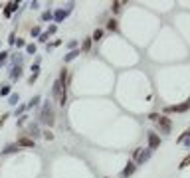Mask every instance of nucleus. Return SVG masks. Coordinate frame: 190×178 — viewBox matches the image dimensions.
<instances>
[{
    "label": "nucleus",
    "instance_id": "obj_1",
    "mask_svg": "<svg viewBox=\"0 0 190 178\" xmlns=\"http://www.w3.org/2000/svg\"><path fill=\"white\" fill-rule=\"evenodd\" d=\"M157 129L161 131V135H168L172 129V121L168 117H164V115H161V119L157 121Z\"/></svg>",
    "mask_w": 190,
    "mask_h": 178
},
{
    "label": "nucleus",
    "instance_id": "obj_2",
    "mask_svg": "<svg viewBox=\"0 0 190 178\" xmlns=\"http://www.w3.org/2000/svg\"><path fill=\"white\" fill-rule=\"evenodd\" d=\"M40 121H42L44 125H50V127L56 123V115H54V111L50 109V105H46V107H44L42 115H40Z\"/></svg>",
    "mask_w": 190,
    "mask_h": 178
},
{
    "label": "nucleus",
    "instance_id": "obj_3",
    "mask_svg": "<svg viewBox=\"0 0 190 178\" xmlns=\"http://www.w3.org/2000/svg\"><path fill=\"white\" fill-rule=\"evenodd\" d=\"M158 146H161V135H157L155 131L149 133V149L155 150V149H158Z\"/></svg>",
    "mask_w": 190,
    "mask_h": 178
},
{
    "label": "nucleus",
    "instance_id": "obj_4",
    "mask_svg": "<svg viewBox=\"0 0 190 178\" xmlns=\"http://www.w3.org/2000/svg\"><path fill=\"white\" fill-rule=\"evenodd\" d=\"M16 145H18V146H30V149H32L34 141H32V139H28V137H20L18 141H16Z\"/></svg>",
    "mask_w": 190,
    "mask_h": 178
},
{
    "label": "nucleus",
    "instance_id": "obj_5",
    "mask_svg": "<svg viewBox=\"0 0 190 178\" xmlns=\"http://www.w3.org/2000/svg\"><path fill=\"white\" fill-rule=\"evenodd\" d=\"M135 170H137V164H135V162H129V164H127V168L123 170V176H125V178L131 176V174H135Z\"/></svg>",
    "mask_w": 190,
    "mask_h": 178
},
{
    "label": "nucleus",
    "instance_id": "obj_6",
    "mask_svg": "<svg viewBox=\"0 0 190 178\" xmlns=\"http://www.w3.org/2000/svg\"><path fill=\"white\" fill-rule=\"evenodd\" d=\"M107 30H109V32H119V22L117 20H107Z\"/></svg>",
    "mask_w": 190,
    "mask_h": 178
},
{
    "label": "nucleus",
    "instance_id": "obj_7",
    "mask_svg": "<svg viewBox=\"0 0 190 178\" xmlns=\"http://www.w3.org/2000/svg\"><path fill=\"white\" fill-rule=\"evenodd\" d=\"M91 44H93V42H91V38H85L83 44H81V50H79V52H89V50H91Z\"/></svg>",
    "mask_w": 190,
    "mask_h": 178
},
{
    "label": "nucleus",
    "instance_id": "obj_8",
    "mask_svg": "<svg viewBox=\"0 0 190 178\" xmlns=\"http://www.w3.org/2000/svg\"><path fill=\"white\" fill-rule=\"evenodd\" d=\"M121 10H123V2H113V4H111V12H113V14H119Z\"/></svg>",
    "mask_w": 190,
    "mask_h": 178
},
{
    "label": "nucleus",
    "instance_id": "obj_9",
    "mask_svg": "<svg viewBox=\"0 0 190 178\" xmlns=\"http://www.w3.org/2000/svg\"><path fill=\"white\" fill-rule=\"evenodd\" d=\"M188 164H190V152H188V155H186L182 160H180V164H178V168H180V170H184L186 166H188Z\"/></svg>",
    "mask_w": 190,
    "mask_h": 178
},
{
    "label": "nucleus",
    "instance_id": "obj_10",
    "mask_svg": "<svg viewBox=\"0 0 190 178\" xmlns=\"http://www.w3.org/2000/svg\"><path fill=\"white\" fill-rule=\"evenodd\" d=\"M101 38H103V30H95L93 36H91V42H99Z\"/></svg>",
    "mask_w": 190,
    "mask_h": 178
},
{
    "label": "nucleus",
    "instance_id": "obj_11",
    "mask_svg": "<svg viewBox=\"0 0 190 178\" xmlns=\"http://www.w3.org/2000/svg\"><path fill=\"white\" fill-rule=\"evenodd\" d=\"M67 14H69V10H60V12H57V14H56V20H57V22H60V20H63V18H66Z\"/></svg>",
    "mask_w": 190,
    "mask_h": 178
},
{
    "label": "nucleus",
    "instance_id": "obj_12",
    "mask_svg": "<svg viewBox=\"0 0 190 178\" xmlns=\"http://www.w3.org/2000/svg\"><path fill=\"white\" fill-rule=\"evenodd\" d=\"M77 54H79V50H73V52H69V54L66 56V61H71V60H75V57H77Z\"/></svg>",
    "mask_w": 190,
    "mask_h": 178
},
{
    "label": "nucleus",
    "instance_id": "obj_13",
    "mask_svg": "<svg viewBox=\"0 0 190 178\" xmlns=\"http://www.w3.org/2000/svg\"><path fill=\"white\" fill-rule=\"evenodd\" d=\"M20 75H22V67H14V69H12V79H16V77H20Z\"/></svg>",
    "mask_w": 190,
    "mask_h": 178
},
{
    "label": "nucleus",
    "instance_id": "obj_14",
    "mask_svg": "<svg viewBox=\"0 0 190 178\" xmlns=\"http://www.w3.org/2000/svg\"><path fill=\"white\" fill-rule=\"evenodd\" d=\"M44 139H46V141H54V133L50 131V129H46V131H44Z\"/></svg>",
    "mask_w": 190,
    "mask_h": 178
},
{
    "label": "nucleus",
    "instance_id": "obj_15",
    "mask_svg": "<svg viewBox=\"0 0 190 178\" xmlns=\"http://www.w3.org/2000/svg\"><path fill=\"white\" fill-rule=\"evenodd\" d=\"M158 119H161V115H158V113H151V115H149V121H152V123H157Z\"/></svg>",
    "mask_w": 190,
    "mask_h": 178
},
{
    "label": "nucleus",
    "instance_id": "obj_16",
    "mask_svg": "<svg viewBox=\"0 0 190 178\" xmlns=\"http://www.w3.org/2000/svg\"><path fill=\"white\" fill-rule=\"evenodd\" d=\"M18 149H20L18 145H10V146H6V150H4V152H16Z\"/></svg>",
    "mask_w": 190,
    "mask_h": 178
},
{
    "label": "nucleus",
    "instance_id": "obj_17",
    "mask_svg": "<svg viewBox=\"0 0 190 178\" xmlns=\"http://www.w3.org/2000/svg\"><path fill=\"white\" fill-rule=\"evenodd\" d=\"M10 93V85H4V87H0V95H8Z\"/></svg>",
    "mask_w": 190,
    "mask_h": 178
},
{
    "label": "nucleus",
    "instance_id": "obj_18",
    "mask_svg": "<svg viewBox=\"0 0 190 178\" xmlns=\"http://www.w3.org/2000/svg\"><path fill=\"white\" fill-rule=\"evenodd\" d=\"M6 57H8V52H0V66L6 61Z\"/></svg>",
    "mask_w": 190,
    "mask_h": 178
},
{
    "label": "nucleus",
    "instance_id": "obj_19",
    "mask_svg": "<svg viewBox=\"0 0 190 178\" xmlns=\"http://www.w3.org/2000/svg\"><path fill=\"white\" fill-rule=\"evenodd\" d=\"M38 103H40V97L36 95V97H34L32 101H30V105H28V107H34V105H38Z\"/></svg>",
    "mask_w": 190,
    "mask_h": 178
},
{
    "label": "nucleus",
    "instance_id": "obj_20",
    "mask_svg": "<svg viewBox=\"0 0 190 178\" xmlns=\"http://www.w3.org/2000/svg\"><path fill=\"white\" fill-rule=\"evenodd\" d=\"M8 117H10V113H4V115L0 117V127H2V125H4V123H6V119H8Z\"/></svg>",
    "mask_w": 190,
    "mask_h": 178
},
{
    "label": "nucleus",
    "instance_id": "obj_21",
    "mask_svg": "<svg viewBox=\"0 0 190 178\" xmlns=\"http://www.w3.org/2000/svg\"><path fill=\"white\" fill-rule=\"evenodd\" d=\"M42 20H52V12H50V10H48V12H44V14H42Z\"/></svg>",
    "mask_w": 190,
    "mask_h": 178
},
{
    "label": "nucleus",
    "instance_id": "obj_22",
    "mask_svg": "<svg viewBox=\"0 0 190 178\" xmlns=\"http://www.w3.org/2000/svg\"><path fill=\"white\" fill-rule=\"evenodd\" d=\"M40 34V28H32V36H38Z\"/></svg>",
    "mask_w": 190,
    "mask_h": 178
}]
</instances>
